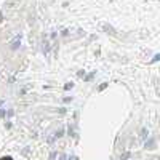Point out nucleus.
<instances>
[{
    "instance_id": "f257e3e1",
    "label": "nucleus",
    "mask_w": 160,
    "mask_h": 160,
    "mask_svg": "<svg viewBox=\"0 0 160 160\" xmlns=\"http://www.w3.org/2000/svg\"><path fill=\"white\" fill-rule=\"evenodd\" d=\"M101 29L102 30H104V32H107V34H111V35H115L117 32H115V29L114 27H112V26L111 24H107V23H102L101 24Z\"/></svg>"
},
{
    "instance_id": "f03ea898",
    "label": "nucleus",
    "mask_w": 160,
    "mask_h": 160,
    "mask_svg": "<svg viewBox=\"0 0 160 160\" xmlns=\"http://www.w3.org/2000/svg\"><path fill=\"white\" fill-rule=\"evenodd\" d=\"M106 86H107V83H102V85L99 86V91H102V90H104V88H106Z\"/></svg>"
},
{
    "instance_id": "7ed1b4c3",
    "label": "nucleus",
    "mask_w": 160,
    "mask_h": 160,
    "mask_svg": "<svg viewBox=\"0 0 160 160\" xmlns=\"http://www.w3.org/2000/svg\"><path fill=\"white\" fill-rule=\"evenodd\" d=\"M158 58H160V56H158V55H155V56H154V59H152V63H155V61H158Z\"/></svg>"
},
{
    "instance_id": "20e7f679",
    "label": "nucleus",
    "mask_w": 160,
    "mask_h": 160,
    "mask_svg": "<svg viewBox=\"0 0 160 160\" xmlns=\"http://www.w3.org/2000/svg\"><path fill=\"white\" fill-rule=\"evenodd\" d=\"M0 160H13V158H11V157H2Z\"/></svg>"
},
{
    "instance_id": "39448f33",
    "label": "nucleus",
    "mask_w": 160,
    "mask_h": 160,
    "mask_svg": "<svg viewBox=\"0 0 160 160\" xmlns=\"http://www.w3.org/2000/svg\"><path fill=\"white\" fill-rule=\"evenodd\" d=\"M71 160H79V158H77V157H72V158H71Z\"/></svg>"
}]
</instances>
